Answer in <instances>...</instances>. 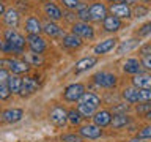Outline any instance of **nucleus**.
Listing matches in <instances>:
<instances>
[{
    "mask_svg": "<svg viewBox=\"0 0 151 142\" xmlns=\"http://www.w3.org/2000/svg\"><path fill=\"white\" fill-rule=\"evenodd\" d=\"M139 46V41L137 40H127V41H123L121 44H120V47H118V55H121V54H124V52H129V51H132V49H135V47Z\"/></svg>",
    "mask_w": 151,
    "mask_h": 142,
    "instance_id": "28",
    "label": "nucleus"
},
{
    "mask_svg": "<svg viewBox=\"0 0 151 142\" xmlns=\"http://www.w3.org/2000/svg\"><path fill=\"white\" fill-rule=\"evenodd\" d=\"M79 134L82 137H87V139H98V137H101L102 130L99 126H96L94 123H91V125H85L80 128Z\"/></svg>",
    "mask_w": 151,
    "mask_h": 142,
    "instance_id": "8",
    "label": "nucleus"
},
{
    "mask_svg": "<svg viewBox=\"0 0 151 142\" xmlns=\"http://www.w3.org/2000/svg\"><path fill=\"white\" fill-rule=\"evenodd\" d=\"M121 3H124V5H127V7H129V5L135 3V0H121Z\"/></svg>",
    "mask_w": 151,
    "mask_h": 142,
    "instance_id": "44",
    "label": "nucleus"
},
{
    "mask_svg": "<svg viewBox=\"0 0 151 142\" xmlns=\"http://www.w3.org/2000/svg\"><path fill=\"white\" fill-rule=\"evenodd\" d=\"M5 13V5H3V2H0V14H3Z\"/></svg>",
    "mask_w": 151,
    "mask_h": 142,
    "instance_id": "45",
    "label": "nucleus"
},
{
    "mask_svg": "<svg viewBox=\"0 0 151 142\" xmlns=\"http://www.w3.org/2000/svg\"><path fill=\"white\" fill-rule=\"evenodd\" d=\"M61 2H63V5L71 11V9H76V7H77V3H79V0H61Z\"/></svg>",
    "mask_w": 151,
    "mask_h": 142,
    "instance_id": "37",
    "label": "nucleus"
},
{
    "mask_svg": "<svg viewBox=\"0 0 151 142\" xmlns=\"http://www.w3.org/2000/svg\"><path fill=\"white\" fill-rule=\"evenodd\" d=\"M0 63H3V65H8V68L13 71V74H22V73H27L28 71V66L24 60H2Z\"/></svg>",
    "mask_w": 151,
    "mask_h": 142,
    "instance_id": "7",
    "label": "nucleus"
},
{
    "mask_svg": "<svg viewBox=\"0 0 151 142\" xmlns=\"http://www.w3.org/2000/svg\"><path fill=\"white\" fill-rule=\"evenodd\" d=\"M93 79L98 85L106 87V88H112L116 85V76L112 73H96L93 76Z\"/></svg>",
    "mask_w": 151,
    "mask_h": 142,
    "instance_id": "5",
    "label": "nucleus"
},
{
    "mask_svg": "<svg viewBox=\"0 0 151 142\" xmlns=\"http://www.w3.org/2000/svg\"><path fill=\"white\" fill-rule=\"evenodd\" d=\"M151 99V90L150 88H139V101L148 103Z\"/></svg>",
    "mask_w": 151,
    "mask_h": 142,
    "instance_id": "32",
    "label": "nucleus"
},
{
    "mask_svg": "<svg viewBox=\"0 0 151 142\" xmlns=\"http://www.w3.org/2000/svg\"><path fill=\"white\" fill-rule=\"evenodd\" d=\"M150 109H151V106L148 103H143V104H139V107H137V112L139 114H142L145 118H150Z\"/></svg>",
    "mask_w": 151,
    "mask_h": 142,
    "instance_id": "33",
    "label": "nucleus"
},
{
    "mask_svg": "<svg viewBox=\"0 0 151 142\" xmlns=\"http://www.w3.org/2000/svg\"><path fill=\"white\" fill-rule=\"evenodd\" d=\"M150 30H151V25H150V24H145V25L142 27V30L139 32V36H146V35H150Z\"/></svg>",
    "mask_w": 151,
    "mask_h": 142,
    "instance_id": "40",
    "label": "nucleus"
},
{
    "mask_svg": "<svg viewBox=\"0 0 151 142\" xmlns=\"http://www.w3.org/2000/svg\"><path fill=\"white\" fill-rule=\"evenodd\" d=\"M137 137H139V139H150L151 137V126H145L142 131H139Z\"/></svg>",
    "mask_w": 151,
    "mask_h": 142,
    "instance_id": "35",
    "label": "nucleus"
},
{
    "mask_svg": "<svg viewBox=\"0 0 151 142\" xmlns=\"http://www.w3.org/2000/svg\"><path fill=\"white\" fill-rule=\"evenodd\" d=\"M21 84H22V79L19 78L17 74H13V76H9L8 78V88H9V92L11 93H19L21 92Z\"/></svg>",
    "mask_w": 151,
    "mask_h": 142,
    "instance_id": "25",
    "label": "nucleus"
},
{
    "mask_svg": "<svg viewBox=\"0 0 151 142\" xmlns=\"http://www.w3.org/2000/svg\"><path fill=\"white\" fill-rule=\"evenodd\" d=\"M134 14L137 17H142V16H145V14H148V8L143 7V5H139V7L134 9Z\"/></svg>",
    "mask_w": 151,
    "mask_h": 142,
    "instance_id": "36",
    "label": "nucleus"
},
{
    "mask_svg": "<svg viewBox=\"0 0 151 142\" xmlns=\"http://www.w3.org/2000/svg\"><path fill=\"white\" fill-rule=\"evenodd\" d=\"M8 78H9L8 71L5 70V68H0V84H6L8 82Z\"/></svg>",
    "mask_w": 151,
    "mask_h": 142,
    "instance_id": "39",
    "label": "nucleus"
},
{
    "mask_svg": "<svg viewBox=\"0 0 151 142\" xmlns=\"http://www.w3.org/2000/svg\"><path fill=\"white\" fill-rule=\"evenodd\" d=\"M131 142H143V141H142V139H139V137H135V139H132Z\"/></svg>",
    "mask_w": 151,
    "mask_h": 142,
    "instance_id": "47",
    "label": "nucleus"
},
{
    "mask_svg": "<svg viewBox=\"0 0 151 142\" xmlns=\"http://www.w3.org/2000/svg\"><path fill=\"white\" fill-rule=\"evenodd\" d=\"M80 120H82V117H80V114L77 111H68V122L71 123V125H79Z\"/></svg>",
    "mask_w": 151,
    "mask_h": 142,
    "instance_id": "31",
    "label": "nucleus"
},
{
    "mask_svg": "<svg viewBox=\"0 0 151 142\" xmlns=\"http://www.w3.org/2000/svg\"><path fill=\"white\" fill-rule=\"evenodd\" d=\"M63 46L69 47V49H76V47L82 46V40H80L79 36H76L74 33H71V35H65L63 36Z\"/></svg>",
    "mask_w": 151,
    "mask_h": 142,
    "instance_id": "24",
    "label": "nucleus"
},
{
    "mask_svg": "<svg viewBox=\"0 0 151 142\" xmlns=\"http://www.w3.org/2000/svg\"><path fill=\"white\" fill-rule=\"evenodd\" d=\"M140 54L143 55V57L150 55V54H151V46H150V44H145V46H143V47H142V49H140Z\"/></svg>",
    "mask_w": 151,
    "mask_h": 142,
    "instance_id": "42",
    "label": "nucleus"
},
{
    "mask_svg": "<svg viewBox=\"0 0 151 142\" xmlns=\"http://www.w3.org/2000/svg\"><path fill=\"white\" fill-rule=\"evenodd\" d=\"M129 123V117L126 114H115L112 118H110V125L113 128H123Z\"/></svg>",
    "mask_w": 151,
    "mask_h": 142,
    "instance_id": "26",
    "label": "nucleus"
},
{
    "mask_svg": "<svg viewBox=\"0 0 151 142\" xmlns=\"http://www.w3.org/2000/svg\"><path fill=\"white\" fill-rule=\"evenodd\" d=\"M27 43H28V46H30L32 52H36V54H41V52H44V49H46V43L40 35H28Z\"/></svg>",
    "mask_w": 151,
    "mask_h": 142,
    "instance_id": "11",
    "label": "nucleus"
},
{
    "mask_svg": "<svg viewBox=\"0 0 151 142\" xmlns=\"http://www.w3.org/2000/svg\"><path fill=\"white\" fill-rule=\"evenodd\" d=\"M0 51H3V52H11V51H13V47L3 40V41H0Z\"/></svg>",
    "mask_w": 151,
    "mask_h": 142,
    "instance_id": "41",
    "label": "nucleus"
},
{
    "mask_svg": "<svg viewBox=\"0 0 151 142\" xmlns=\"http://www.w3.org/2000/svg\"><path fill=\"white\" fill-rule=\"evenodd\" d=\"M110 11H112V16H115L118 19H121V17L123 19H127V17L132 16L131 8L127 7V5H124V3H115V5H112Z\"/></svg>",
    "mask_w": 151,
    "mask_h": 142,
    "instance_id": "12",
    "label": "nucleus"
},
{
    "mask_svg": "<svg viewBox=\"0 0 151 142\" xmlns=\"http://www.w3.org/2000/svg\"><path fill=\"white\" fill-rule=\"evenodd\" d=\"M79 103H83V104H88V106H93V107H96L101 104V98L98 96L96 93H91V92H85L82 96L79 98Z\"/></svg>",
    "mask_w": 151,
    "mask_h": 142,
    "instance_id": "17",
    "label": "nucleus"
},
{
    "mask_svg": "<svg viewBox=\"0 0 151 142\" xmlns=\"http://www.w3.org/2000/svg\"><path fill=\"white\" fill-rule=\"evenodd\" d=\"M102 22H104V30L107 32H116L121 28V21L115 16H106Z\"/></svg>",
    "mask_w": 151,
    "mask_h": 142,
    "instance_id": "18",
    "label": "nucleus"
},
{
    "mask_svg": "<svg viewBox=\"0 0 151 142\" xmlns=\"http://www.w3.org/2000/svg\"><path fill=\"white\" fill-rule=\"evenodd\" d=\"M73 33L76 36H79L80 40L82 38H93L94 36V30H93V27L90 25V24L87 22H76L74 25H73Z\"/></svg>",
    "mask_w": 151,
    "mask_h": 142,
    "instance_id": "6",
    "label": "nucleus"
},
{
    "mask_svg": "<svg viewBox=\"0 0 151 142\" xmlns=\"http://www.w3.org/2000/svg\"><path fill=\"white\" fill-rule=\"evenodd\" d=\"M142 63H143V66H145L146 70H151V57H150V55L143 57V60H142Z\"/></svg>",
    "mask_w": 151,
    "mask_h": 142,
    "instance_id": "43",
    "label": "nucleus"
},
{
    "mask_svg": "<svg viewBox=\"0 0 151 142\" xmlns=\"http://www.w3.org/2000/svg\"><path fill=\"white\" fill-rule=\"evenodd\" d=\"M96 62H98L96 57H85V59L79 60L77 63H76V73H82L85 70H90L91 66L96 65Z\"/></svg>",
    "mask_w": 151,
    "mask_h": 142,
    "instance_id": "20",
    "label": "nucleus"
},
{
    "mask_svg": "<svg viewBox=\"0 0 151 142\" xmlns=\"http://www.w3.org/2000/svg\"><path fill=\"white\" fill-rule=\"evenodd\" d=\"M132 84L135 88H150L151 87V76L146 73H137L132 78Z\"/></svg>",
    "mask_w": 151,
    "mask_h": 142,
    "instance_id": "14",
    "label": "nucleus"
},
{
    "mask_svg": "<svg viewBox=\"0 0 151 142\" xmlns=\"http://www.w3.org/2000/svg\"><path fill=\"white\" fill-rule=\"evenodd\" d=\"M24 62L28 66H38L42 63V57L41 54H36V52H25L24 54Z\"/></svg>",
    "mask_w": 151,
    "mask_h": 142,
    "instance_id": "23",
    "label": "nucleus"
},
{
    "mask_svg": "<svg viewBox=\"0 0 151 142\" xmlns=\"http://www.w3.org/2000/svg\"><path fill=\"white\" fill-rule=\"evenodd\" d=\"M2 117H3V120L6 123H16V122H19L24 117V111L22 109H17V107H11V109L3 111Z\"/></svg>",
    "mask_w": 151,
    "mask_h": 142,
    "instance_id": "13",
    "label": "nucleus"
},
{
    "mask_svg": "<svg viewBox=\"0 0 151 142\" xmlns=\"http://www.w3.org/2000/svg\"><path fill=\"white\" fill-rule=\"evenodd\" d=\"M116 44V40L115 38H107V40L101 41L99 44L94 46V54H106V52L112 51Z\"/></svg>",
    "mask_w": 151,
    "mask_h": 142,
    "instance_id": "15",
    "label": "nucleus"
},
{
    "mask_svg": "<svg viewBox=\"0 0 151 142\" xmlns=\"http://www.w3.org/2000/svg\"><path fill=\"white\" fill-rule=\"evenodd\" d=\"M88 14L93 21H104V17L107 16V8L102 3H93L88 8Z\"/></svg>",
    "mask_w": 151,
    "mask_h": 142,
    "instance_id": "9",
    "label": "nucleus"
},
{
    "mask_svg": "<svg viewBox=\"0 0 151 142\" xmlns=\"http://www.w3.org/2000/svg\"><path fill=\"white\" fill-rule=\"evenodd\" d=\"M61 141L63 142H80V139L77 136H74V134H65V136H61Z\"/></svg>",
    "mask_w": 151,
    "mask_h": 142,
    "instance_id": "38",
    "label": "nucleus"
},
{
    "mask_svg": "<svg viewBox=\"0 0 151 142\" xmlns=\"http://www.w3.org/2000/svg\"><path fill=\"white\" fill-rule=\"evenodd\" d=\"M3 14H5V16H3L5 24H6L8 27H11V28L17 27V24H19V13H17V9L9 8V9H6Z\"/></svg>",
    "mask_w": 151,
    "mask_h": 142,
    "instance_id": "16",
    "label": "nucleus"
},
{
    "mask_svg": "<svg viewBox=\"0 0 151 142\" xmlns=\"http://www.w3.org/2000/svg\"><path fill=\"white\" fill-rule=\"evenodd\" d=\"M77 112L80 114V117H91L94 112H96V107L93 106H88V104H83V103H79L77 106Z\"/></svg>",
    "mask_w": 151,
    "mask_h": 142,
    "instance_id": "30",
    "label": "nucleus"
},
{
    "mask_svg": "<svg viewBox=\"0 0 151 142\" xmlns=\"http://www.w3.org/2000/svg\"><path fill=\"white\" fill-rule=\"evenodd\" d=\"M93 122H94V125L99 126V128H104V126H107V125H110V118H112V114L106 111V109H102V111H96L93 114Z\"/></svg>",
    "mask_w": 151,
    "mask_h": 142,
    "instance_id": "10",
    "label": "nucleus"
},
{
    "mask_svg": "<svg viewBox=\"0 0 151 142\" xmlns=\"http://www.w3.org/2000/svg\"><path fill=\"white\" fill-rule=\"evenodd\" d=\"M66 19H68V21H73V13H71V11H68V14H66Z\"/></svg>",
    "mask_w": 151,
    "mask_h": 142,
    "instance_id": "46",
    "label": "nucleus"
},
{
    "mask_svg": "<svg viewBox=\"0 0 151 142\" xmlns=\"http://www.w3.org/2000/svg\"><path fill=\"white\" fill-rule=\"evenodd\" d=\"M3 36H5V41L13 47V51L22 52L24 46H25V38H24L22 35H19L14 28H8V30H5Z\"/></svg>",
    "mask_w": 151,
    "mask_h": 142,
    "instance_id": "1",
    "label": "nucleus"
},
{
    "mask_svg": "<svg viewBox=\"0 0 151 142\" xmlns=\"http://www.w3.org/2000/svg\"><path fill=\"white\" fill-rule=\"evenodd\" d=\"M140 2H143V3H148V2H150V0H140Z\"/></svg>",
    "mask_w": 151,
    "mask_h": 142,
    "instance_id": "48",
    "label": "nucleus"
},
{
    "mask_svg": "<svg viewBox=\"0 0 151 142\" xmlns=\"http://www.w3.org/2000/svg\"><path fill=\"white\" fill-rule=\"evenodd\" d=\"M42 30L46 32V35H49V36H58L60 33H61V30H60V27L57 25L55 22H47V24H44L42 25Z\"/></svg>",
    "mask_w": 151,
    "mask_h": 142,
    "instance_id": "29",
    "label": "nucleus"
},
{
    "mask_svg": "<svg viewBox=\"0 0 151 142\" xmlns=\"http://www.w3.org/2000/svg\"><path fill=\"white\" fill-rule=\"evenodd\" d=\"M25 30L28 32V35H38L41 32V22L38 21V17L30 16L25 22Z\"/></svg>",
    "mask_w": 151,
    "mask_h": 142,
    "instance_id": "19",
    "label": "nucleus"
},
{
    "mask_svg": "<svg viewBox=\"0 0 151 142\" xmlns=\"http://www.w3.org/2000/svg\"><path fill=\"white\" fill-rule=\"evenodd\" d=\"M123 98L129 103H137L139 101V88L135 87H126L123 90Z\"/></svg>",
    "mask_w": 151,
    "mask_h": 142,
    "instance_id": "27",
    "label": "nucleus"
},
{
    "mask_svg": "<svg viewBox=\"0 0 151 142\" xmlns=\"http://www.w3.org/2000/svg\"><path fill=\"white\" fill-rule=\"evenodd\" d=\"M140 62L137 59H127L124 62V65H123V70H124V73H129V74H137L140 73Z\"/></svg>",
    "mask_w": 151,
    "mask_h": 142,
    "instance_id": "22",
    "label": "nucleus"
},
{
    "mask_svg": "<svg viewBox=\"0 0 151 142\" xmlns=\"http://www.w3.org/2000/svg\"><path fill=\"white\" fill-rule=\"evenodd\" d=\"M49 118L55 126H63L68 122V111L61 106H55L52 107V111L49 112Z\"/></svg>",
    "mask_w": 151,
    "mask_h": 142,
    "instance_id": "2",
    "label": "nucleus"
},
{
    "mask_svg": "<svg viewBox=\"0 0 151 142\" xmlns=\"http://www.w3.org/2000/svg\"><path fill=\"white\" fill-rule=\"evenodd\" d=\"M40 87V84H38L36 78H32V76H25V78L22 79V84H21V93L22 96H30L33 95L38 90Z\"/></svg>",
    "mask_w": 151,
    "mask_h": 142,
    "instance_id": "4",
    "label": "nucleus"
},
{
    "mask_svg": "<svg viewBox=\"0 0 151 142\" xmlns=\"http://www.w3.org/2000/svg\"><path fill=\"white\" fill-rule=\"evenodd\" d=\"M11 92H9L6 84H0V99H8Z\"/></svg>",
    "mask_w": 151,
    "mask_h": 142,
    "instance_id": "34",
    "label": "nucleus"
},
{
    "mask_svg": "<svg viewBox=\"0 0 151 142\" xmlns=\"http://www.w3.org/2000/svg\"><path fill=\"white\" fill-rule=\"evenodd\" d=\"M85 93V87L82 84H71L65 88L63 98L66 101H79V98Z\"/></svg>",
    "mask_w": 151,
    "mask_h": 142,
    "instance_id": "3",
    "label": "nucleus"
},
{
    "mask_svg": "<svg viewBox=\"0 0 151 142\" xmlns=\"http://www.w3.org/2000/svg\"><path fill=\"white\" fill-rule=\"evenodd\" d=\"M44 11H46L47 16L50 17V21H58V19L63 17V14H61V9L57 7L55 3H46Z\"/></svg>",
    "mask_w": 151,
    "mask_h": 142,
    "instance_id": "21",
    "label": "nucleus"
}]
</instances>
